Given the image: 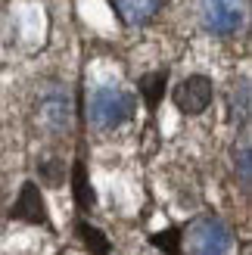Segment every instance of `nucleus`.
<instances>
[{
  "label": "nucleus",
  "mask_w": 252,
  "mask_h": 255,
  "mask_svg": "<svg viewBox=\"0 0 252 255\" xmlns=\"http://www.w3.org/2000/svg\"><path fill=\"white\" fill-rule=\"evenodd\" d=\"M181 243H187V255H228L234 237L218 215H203L187 227V237H181Z\"/></svg>",
  "instance_id": "nucleus-1"
},
{
  "label": "nucleus",
  "mask_w": 252,
  "mask_h": 255,
  "mask_svg": "<svg viewBox=\"0 0 252 255\" xmlns=\"http://www.w3.org/2000/svg\"><path fill=\"white\" fill-rule=\"evenodd\" d=\"M131 112H134V97L119 91V87H103L91 97V122L103 131L128 122Z\"/></svg>",
  "instance_id": "nucleus-2"
},
{
  "label": "nucleus",
  "mask_w": 252,
  "mask_h": 255,
  "mask_svg": "<svg viewBox=\"0 0 252 255\" xmlns=\"http://www.w3.org/2000/svg\"><path fill=\"white\" fill-rule=\"evenodd\" d=\"M212 94H215V87H212V81L206 75H190V78H184L174 87V106H178L184 116H199V112L209 109Z\"/></svg>",
  "instance_id": "nucleus-3"
},
{
  "label": "nucleus",
  "mask_w": 252,
  "mask_h": 255,
  "mask_svg": "<svg viewBox=\"0 0 252 255\" xmlns=\"http://www.w3.org/2000/svg\"><path fill=\"white\" fill-rule=\"evenodd\" d=\"M203 22L212 34H234L243 22V0H203Z\"/></svg>",
  "instance_id": "nucleus-4"
},
{
  "label": "nucleus",
  "mask_w": 252,
  "mask_h": 255,
  "mask_svg": "<svg viewBox=\"0 0 252 255\" xmlns=\"http://www.w3.org/2000/svg\"><path fill=\"white\" fill-rule=\"evenodd\" d=\"M9 218H16V221H28V224H50V218H47V206H44V196H41V190H37L34 181H25V184H22L19 199H16V206H12Z\"/></svg>",
  "instance_id": "nucleus-5"
},
{
  "label": "nucleus",
  "mask_w": 252,
  "mask_h": 255,
  "mask_svg": "<svg viewBox=\"0 0 252 255\" xmlns=\"http://www.w3.org/2000/svg\"><path fill=\"white\" fill-rule=\"evenodd\" d=\"M162 3H165V0H112V6H116V12L122 16V22H128V25L149 22L159 12Z\"/></svg>",
  "instance_id": "nucleus-6"
},
{
  "label": "nucleus",
  "mask_w": 252,
  "mask_h": 255,
  "mask_svg": "<svg viewBox=\"0 0 252 255\" xmlns=\"http://www.w3.org/2000/svg\"><path fill=\"white\" fill-rule=\"evenodd\" d=\"M72 193H75V206H78L81 212H91V209H94L97 196H94L91 181H87V168H84L81 159L72 165Z\"/></svg>",
  "instance_id": "nucleus-7"
},
{
  "label": "nucleus",
  "mask_w": 252,
  "mask_h": 255,
  "mask_svg": "<svg viewBox=\"0 0 252 255\" xmlns=\"http://www.w3.org/2000/svg\"><path fill=\"white\" fill-rule=\"evenodd\" d=\"M165 81H168L165 72H149V75H143V78L137 81V91H140V97H143V103H146L149 112H156L162 94H165Z\"/></svg>",
  "instance_id": "nucleus-8"
},
{
  "label": "nucleus",
  "mask_w": 252,
  "mask_h": 255,
  "mask_svg": "<svg viewBox=\"0 0 252 255\" xmlns=\"http://www.w3.org/2000/svg\"><path fill=\"white\" fill-rule=\"evenodd\" d=\"M75 231H78V237H81V243L91 249L94 255H109V240L103 237L97 231V227H91L87 221H78V227H75Z\"/></svg>",
  "instance_id": "nucleus-9"
},
{
  "label": "nucleus",
  "mask_w": 252,
  "mask_h": 255,
  "mask_svg": "<svg viewBox=\"0 0 252 255\" xmlns=\"http://www.w3.org/2000/svg\"><path fill=\"white\" fill-rule=\"evenodd\" d=\"M181 237H184V231H181V227H168V231H159V234H153L149 240H153V246H156V249H162L165 255H181V249H184Z\"/></svg>",
  "instance_id": "nucleus-10"
},
{
  "label": "nucleus",
  "mask_w": 252,
  "mask_h": 255,
  "mask_svg": "<svg viewBox=\"0 0 252 255\" xmlns=\"http://www.w3.org/2000/svg\"><path fill=\"white\" fill-rule=\"evenodd\" d=\"M240 174H243V184L249 187V149L243 146V152H240Z\"/></svg>",
  "instance_id": "nucleus-11"
}]
</instances>
